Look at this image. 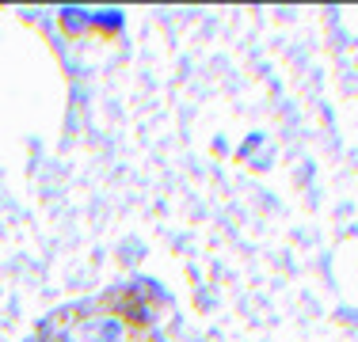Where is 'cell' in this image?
<instances>
[{
    "label": "cell",
    "instance_id": "cell-2",
    "mask_svg": "<svg viewBox=\"0 0 358 342\" xmlns=\"http://www.w3.org/2000/svg\"><path fill=\"white\" fill-rule=\"evenodd\" d=\"M62 27L76 34V31H84V27H92V12H80V8H69V12H62Z\"/></svg>",
    "mask_w": 358,
    "mask_h": 342
},
{
    "label": "cell",
    "instance_id": "cell-1",
    "mask_svg": "<svg viewBox=\"0 0 358 342\" xmlns=\"http://www.w3.org/2000/svg\"><path fill=\"white\" fill-rule=\"evenodd\" d=\"M157 289L160 285H149V281L141 289H118L115 293L118 312H110V297L99 304H76L65 308V312H54L31 342H126L130 327L152 323L149 301L160 297Z\"/></svg>",
    "mask_w": 358,
    "mask_h": 342
},
{
    "label": "cell",
    "instance_id": "cell-3",
    "mask_svg": "<svg viewBox=\"0 0 358 342\" xmlns=\"http://www.w3.org/2000/svg\"><path fill=\"white\" fill-rule=\"evenodd\" d=\"M92 27H96V31H107V34H115L118 27H122V15H118V12H96V15H92Z\"/></svg>",
    "mask_w": 358,
    "mask_h": 342
}]
</instances>
